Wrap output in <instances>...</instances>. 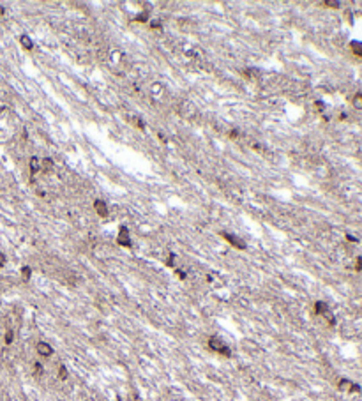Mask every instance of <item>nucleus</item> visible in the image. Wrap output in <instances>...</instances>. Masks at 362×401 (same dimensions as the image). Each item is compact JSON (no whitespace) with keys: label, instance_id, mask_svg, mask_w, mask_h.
<instances>
[{"label":"nucleus","instance_id":"f257e3e1","mask_svg":"<svg viewBox=\"0 0 362 401\" xmlns=\"http://www.w3.org/2000/svg\"><path fill=\"white\" fill-rule=\"evenodd\" d=\"M208 348L214 350V352L221 353V355H224V357H232V350H230V346H228L221 338H217V336L208 338Z\"/></svg>","mask_w":362,"mask_h":401},{"label":"nucleus","instance_id":"f03ea898","mask_svg":"<svg viewBox=\"0 0 362 401\" xmlns=\"http://www.w3.org/2000/svg\"><path fill=\"white\" fill-rule=\"evenodd\" d=\"M221 237L224 240H228L232 246L235 247V249H239V251H246L247 249V242L242 239V237H239V235H235V233H230V232H221Z\"/></svg>","mask_w":362,"mask_h":401},{"label":"nucleus","instance_id":"7ed1b4c3","mask_svg":"<svg viewBox=\"0 0 362 401\" xmlns=\"http://www.w3.org/2000/svg\"><path fill=\"white\" fill-rule=\"evenodd\" d=\"M117 244L120 247H133V239H131V233H129V228L127 226H120L119 230V235H117Z\"/></svg>","mask_w":362,"mask_h":401},{"label":"nucleus","instance_id":"20e7f679","mask_svg":"<svg viewBox=\"0 0 362 401\" xmlns=\"http://www.w3.org/2000/svg\"><path fill=\"white\" fill-rule=\"evenodd\" d=\"M94 210H95V214L99 216V218H108L110 216V207H108V203L104 202V200H94Z\"/></svg>","mask_w":362,"mask_h":401},{"label":"nucleus","instance_id":"39448f33","mask_svg":"<svg viewBox=\"0 0 362 401\" xmlns=\"http://www.w3.org/2000/svg\"><path fill=\"white\" fill-rule=\"evenodd\" d=\"M36 350L41 357H51V355H53V346H51L50 343H46V341H39L37 346H36Z\"/></svg>","mask_w":362,"mask_h":401},{"label":"nucleus","instance_id":"423d86ee","mask_svg":"<svg viewBox=\"0 0 362 401\" xmlns=\"http://www.w3.org/2000/svg\"><path fill=\"white\" fill-rule=\"evenodd\" d=\"M337 387H339L341 391H348V392H359V391H360V387H359L357 383H353V382L348 380V378H341L339 383H337Z\"/></svg>","mask_w":362,"mask_h":401},{"label":"nucleus","instance_id":"0eeeda50","mask_svg":"<svg viewBox=\"0 0 362 401\" xmlns=\"http://www.w3.org/2000/svg\"><path fill=\"white\" fill-rule=\"evenodd\" d=\"M43 170V164H41V159L37 157V155H32L29 159V171H30V175L34 177V175H37L39 171Z\"/></svg>","mask_w":362,"mask_h":401},{"label":"nucleus","instance_id":"6e6552de","mask_svg":"<svg viewBox=\"0 0 362 401\" xmlns=\"http://www.w3.org/2000/svg\"><path fill=\"white\" fill-rule=\"evenodd\" d=\"M150 20H152V11H150V9H143V11H140V13L134 16L136 23H149Z\"/></svg>","mask_w":362,"mask_h":401},{"label":"nucleus","instance_id":"1a4fd4ad","mask_svg":"<svg viewBox=\"0 0 362 401\" xmlns=\"http://www.w3.org/2000/svg\"><path fill=\"white\" fill-rule=\"evenodd\" d=\"M20 44H21V48L27 49V51H32V49L36 48V44H34V41H32V37L27 35V34L20 35Z\"/></svg>","mask_w":362,"mask_h":401},{"label":"nucleus","instance_id":"9d476101","mask_svg":"<svg viewBox=\"0 0 362 401\" xmlns=\"http://www.w3.org/2000/svg\"><path fill=\"white\" fill-rule=\"evenodd\" d=\"M244 76L249 80H256V78L263 76V71L260 67H247V69H244Z\"/></svg>","mask_w":362,"mask_h":401},{"label":"nucleus","instance_id":"9b49d317","mask_svg":"<svg viewBox=\"0 0 362 401\" xmlns=\"http://www.w3.org/2000/svg\"><path fill=\"white\" fill-rule=\"evenodd\" d=\"M327 311H330V309H329V304H327V302H323V301L314 302V313H316V315H321V316H323Z\"/></svg>","mask_w":362,"mask_h":401},{"label":"nucleus","instance_id":"f8f14e48","mask_svg":"<svg viewBox=\"0 0 362 401\" xmlns=\"http://www.w3.org/2000/svg\"><path fill=\"white\" fill-rule=\"evenodd\" d=\"M350 49H352L353 55L362 57V41H352L350 42Z\"/></svg>","mask_w":362,"mask_h":401},{"label":"nucleus","instance_id":"ddd939ff","mask_svg":"<svg viewBox=\"0 0 362 401\" xmlns=\"http://www.w3.org/2000/svg\"><path fill=\"white\" fill-rule=\"evenodd\" d=\"M41 164H43V170H41V171H51V170L55 168V161H53L51 157H44V159H41Z\"/></svg>","mask_w":362,"mask_h":401},{"label":"nucleus","instance_id":"4468645a","mask_svg":"<svg viewBox=\"0 0 362 401\" xmlns=\"http://www.w3.org/2000/svg\"><path fill=\"white\" fill-rule=\"evenodd\" d=\"M129 120L133 122V126H136L138 129H142V131L147 127V124H145V120H143L142 117H136V115H134V117H129Z\"/></svg>","mask_w":362,"mask_h":401},{"label":"nucleus","instance_id":"2eb2a0df","mask_svg":"<svg viewBox=\"0 0 362 401\" xmlns=\"http://www.w3.org/2000/svg\"><path fill=\"white\" fill-rule=\"evenodd\" d=\"M21 277H23V281H29L32 277V267L30 265H23L21 267Z\"/></svg>","mask_w":362,"mask_h":401},{"label":"nucleus","instance_id":"dca6fc26","mask_svg":"<svg viewBox=\"0 0 362 401\" xmlns=\"http://www.w3.org/2000/svg\"><path fill=\"white\" fill-rule=\"evenodd\" d=\"M352 104H353V108H357V110H362V94H355L353 97H352Z\"/></svg>","mask_w":362,"mask_h":401},{"label":"nucleus","instance_id":"f3484780","mask_svg":"<svg viewBox=\"0 0 362 401\" xmlns=\"http://www.w3.org/2000/svg\"><path fill=\"white\" fill-rule=\"evenodd\" d=\"M177 261H178V256L175 253L168 254V258H166V265L168 267H177Z\"/></svg>","mask_w":362,"mask_h":401},{"label":"nucleus","instance_id":"a211bd4d","mask_svg":"<svg viewBox=\"0 0 362 401\" xmlns=\"http://www.w3.org/2000/svg\"><path fill=\"white\" fill-rule=\"evenodd\" d=\"M67 376H69V371H67V366H64V364H60L58 366V378L60 380H67Z\"/></svg>","mask_w":362,"mask_h":401},{"label":"nucleus","instance_id":"6ab92c4d","mask_svg":"<svg viewBox=\"0 0 362 401\" xmlns=\"http://www.w3.org/2000/svg\"><path fill=\"white\" fill-rule=\"evenodd\" d=\"M149 27L152 28V30H163L164 25H163V21H161V20H150L149 21Z\"/></svg>","mask_w":362,"mask_h":401},{"label":"nucleus","instance_id":"aec40b11","mask_svg":"<svg viewBox=\"0 0 362 401\" xmlns=\"http://www.w3.org/2000/svg\"><path fill=\"white\" fill-rule=\"evenodd\" d=\"M150 90H152L154 96H161V94H164V87L161 83H152V88H150Z\"/></svg>","mask_w":362,"mask_h":401},{"label":"nucleus","instance_id":"412c9836","mask_svg":"<svg viewBox=\"0 0 362 401\" xmlns=\"http://www.w3.org/2000/svg\"><path fill=\"white\" fill-rule=\"evenodd\" d=\"M323 7H329V9H339L341 2H337V0H325V2H323Z\"/></svg>","mask_w":362,"mask_h":401},{"label":"nucleus","instance_id":"4be33fe9","mask_svg":"<svg viewBox=\"0 0 362 401\" xmlns=\"http://www.w3.org/2000/svg\"><path fill=\"white\" fill-rule=\"evenodd\" d=\"M4 341H6V345H11V343L14 341V331H13V329H7L6 336H4Z\"/></svg>","mask_w":362,"mask_h":401},{"label":"nucleus","instance_id":"5701e85b","mask_svg":"<svg viewBox=\"0 0 362 401\" xmlns=\"http://www.w3.org/2000/svg\"><path fill=\"white\" fill-rule=\"evenodd\" d=\"M228 136H230L232 140H237V138H240V131H239L237 127H233V129H230V131H228Z\"/></svg>","mask_w":362,"mask_h":401},{"label":"nucleus","instance_id":"b1692460","mask_svg":"<svg viewBox=\"0 0 362 401\" xmlns=\"http://www.w3.org/2000/svg\"><path fill=\"white\" fill-rule=\"evenodd\" d=\"M314 108H316V112L323 113V112H325V108H327V104L323 103V101H314Z\"/></svg>","mask_w":362,"mask_h":401},{"label":"nucleus","instance_id":"393cba45","mask_svg":"<svg viewBox=\"0 0 362 401\" xmlns=\"http://www.w3.org/2000/svg\"><path fill=\"white\" fill-rule=\"evenodd\" d=\"M185 55H187V57H191V58H196V57H198V49H196V48H189V49H185Z\"/></svg>","mask_w":362,"mask_h":401},{"label":"nucleus","instance_id":"a878e982","mask_svg":"<svg viewBox=\"0 0 362 401\" xmlns=\"http://www.w3.org/2000/svg\"><path fill=\"white\" fill-rule=\"evenodd\" d=\"M34 369H36L37 375H43V371H44V368H43L41 362H34Z\"/></svg>","mask_w":362,"mask_h":401},{"label":"nucleus","instance_id":"bb28decb","mask_svg":"<svg viewBox=\"0 0 362 401\" xmlns=\"http://www.w3.org/2000/svg\"><path fill=\"white\" fill-rule=\"evenodd\" d=\"M175 274H177V277H178V279H185V277H187V274H185V270H182V269H177V270H175Z\"/></svg>","mask_w":362,"mask_h":401},{"label":"nucleus","instance_id":"cd10ccee","mask_svg":"<svg viewBox=\"0 0 362 401\" xmlns=\"http://www.w3.org/2000/svg\"><path fill=\"white\" fill-rule=\"evenodd\" d=\"M157 138H159V140L163 141V143H168V136H166V134H164V133H161V131L157 133Z\"/></svg>","mask_w":362,"mask_h":401},{"label":"nucleus","instance_id":"c85d7f7f","mask_svg":"<svg viewBox=\"0 0 362 401\" xmlns=\"http://www.w3.org/2000/svg\"><path fill=\"white\" fill-rule=\"evenodd\" d=\"M355 269H357V270H362V256H359V258L355 260Z\"/></svg>","mask_w":362,"mask_h":401},{"label":"nucleus","instance_id":"c756f323","mask_svg":"<svg viewBox=\"0 0 362 401\" xmlns=\"http://www.w3.org/2000/svg\"><path fill=\"white\" fill-rule=\"evenodd\" d=\"M6 263H7V258H6V254L0 251V267H4Z\"/></svg>","mask_w":362,"mask_h":401},{"label":"nucleus","instance_id":"7c9ffc66","mask_svg":"<svg viewBox=\"0 0 362 401\" xmlns=\"http://www.w3.org/2000/svg\"><path fill=\"white\" fill-rule=\"evenodd\" d=\"M346 239L350 240V242H359V239H357V237H355L353 233H346Z\"/></svg>","mask_w":362,"mask_h":401},{"label":"nucleus","instance_id":"2f4dec72","mask_svg":"<svg viewBox=\"0 0 362 401\" xmlns=\"http://www.w3.org/2000/svg\"><path fill=\"white\" fill-rule=\"evenodd\" d=\"M4 14H6V7L0 6V16H4Z\"/></svg>","mask_w":362,"mask_h":401},{"label":"nucleus","instance_id":"473e14b6","mask_svg":"<svg viewBox=\"0 0 362 401\" xmlns=\"http://www.w3.org/2000/svg\"><path fill=\"white\" fill-rule=\"evenodd\" d=\"M346 117H348L346 113H341V115H339V120H346Z\"/></svg>","mask_w":362,"mask_h":401}]
</instances>
